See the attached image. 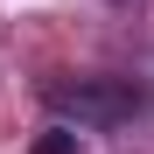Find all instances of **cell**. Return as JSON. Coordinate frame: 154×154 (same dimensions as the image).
Here are the masks:
<instances>
[{
    "label": "cell",
    "instance_id": "obj_2",
    "mask_svg": "<svg viewBox=\"0 0 154 154\" xmlns=\"http://www.w3.org/2000/svg\"><path fill=\"white\" fill-rule=\"evenodd\" d=\"M28 154H77V133H70V126H49V133H35Z\"/></svg>",
    "mask_w": 154,
    "mask_h": 154
},
{
    "label": "cell",
    "instance_id": "obj_1",
    "mask_svg": "<svg viewBox=\"0 0 154 154\" xmlns=\"http://www.w3.org/2000/svg\"><path fill=\"white\" fill-rule=\"evenodd\" d=\"M42 105H56L77 126H126L147 105V91L133 84V77H77V84L56 77V84H42Z\"/></svg>",
    "mask_w": 154,
    "mask_h": 154
}]
</instances>
